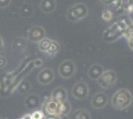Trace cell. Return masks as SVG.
Listing matches in <instances>:
<instances>
[{
  "instance_id": "cb8c5ba5",
  "label": "cell",
  "mask_w": 133,
  "mask_h": 119,
  "mask_svg": "<svg viewBox=\"0 0 133 119\" xmlns=\"http://www.w3.org/2000/svg\"><path fill=\"white\" fill-rule=\"evenodd\" d=\"M99 1L101 2V4H103V5H105V6H108V5L113 4L115 0H99Z\"/></svg>"
},
{
  "instance_id": "4fadbf2b",
  "label": "cell",
  "mask_w": 133,
  "mask_h": 119,
  "mask_svg": "<svg viewBox=\"0 0 133 119\" xmlns=\"http://www.w3.org/2000/svg\"><path fill=\"white\" fill-rule=\"evenodd\" d=\"M40 9L43 13H46V14L53 13L56 9V1L55 0H41Z\"/></svg>"
},
{
  "instance_id": "e0dca14e",
  "label": "cell",
  "mask_w": 133,
  "mask_h": 119,
  "mask_svg": "<svg viewBox=\"0 0 133 119\" xmlns=\"http://www.w3.org/2000/svg\"><path fill=\"white\" fill-rule=\"evenodd\" d=\"M52 42H53V40H50L48 39V38L42 39L39 42V50L42 51L43 53L47 54L48 51H49V49H50L51 45H52Z\"/></svg>"
},
{
  "instance_id": "83f0119b",
  "label": "cell",
  "mask_w": 133,
  "mask_h": 119,
  "mask_svg": "<svg viewBox=\"0 0 133 119\" xmlns=\"http://www.w3.org/2000/svg\"><path fill=\"white\" fill-rule=\"evenodd\" d=\"M4 49V42H3V39L0 37V53L3 51Z\"/></svg>"
},
{
  "instance_id": "52a82bcc",
  "label": "cell",
  "mask_w": 133,
  "mask_h": 119,
  "mask_svg": "<svg viewBox=\"0 0 133 119\" xmlns=\"http://www.w3.org/2000/svg\"><path fill=\"white\" fill-rule=\"evenodd\" d=\"M46 38V31L43 27L40 26H33L28 32V39L32 42L39 43L42 39Z\"/></svg>"
},
{
  "instance_id": "7c38bea8",
  "label": "cell",
  "mask_w": 133,
  "mask_h": 119,
  "mask_svg": "<svg viewBox=\"0 0 133 119\" xmlns=\"http://www.w3.org/2000/svg\"><path fill=\"white\" fill-rule=\"evenodd\" d=\"M113 4L116 8L121 7L127 14L133 13V0H115Z\"/></svg>"
},
{
  "instance_id": "6da1fadb",
  "label": "cell",
  "mask_w": 133,
  "mask_h": 119,
  "mask_svg": "<svg viewBox=\"0 0 133 119\" xmlns=\"http://www.w3.org/2000/svg\"><path fill=\"white\" fill-rule=\"evenodd\" d=\"M133 101V96L131 91L126 88H121L112 95L111 104L116 110H124L131 105Z\"/></svg>"
},
{
  "instance_id": "f546056e",
  "label": "cell",
  "mask_w": 133,
  "mask_h": 119,
  "mask_svg": "<svg viewBox=\"0 0 133 119\" xmlns=\"http://www.w3.org/2000/svg\"><path fill=\"white\" fill-rule=\"evenodd\" d=\"M21 119H24V118H21Z\"/></svg>"
},
{
  "instance_id": "603a6c76",
  "label": "cell",
  "mask_w": 133,
  "mask_h": 119,
  "mask_svg": "<svg viewBox=\"0 0 133 119\" xmlns=\"http://www.w3.org/2000/svg\"><path fill=\"white\" fill-rule=\"evenodd\" d=\"M11 0H0V8H6L10 5Z\"/></svg>"
},
{
  "instance_id": "5b68a950",
  "label": "cell",
  "mask_w": 133,
  "mask_h": 119,
  "mask_svg": "<svg viewBox=\"0 0 133 119\" xmlns=\"http://www.w3.org/2000/svg\"><path fill=\"white\" fill-rule=\"evenodd\" d=\"M75 73H76V64L71 60H66L63 62L59 68V74L64 79L72 78Z\"/></svg>"
},
{
  "instance_id": "484cf974",
  "label": "cell",
  "mask_w": 133,
  "mask_h": 119,
  "mask_svg": "<svg viewBox=\"0 0 133 119\" xmlns=\"http://www.w3.org/2000/svg\"><path fill=\"white\" fill-rule=\"evenodd\" d=\"M6 65V59L4 57H0V68H4Z\"/></svg>"
},
{
  "instance_id": "4316f807",
  "label": "cell",
  "mask_w": 133,
  "mask_h": 119,
  "mask_svg": "<svg viewBox=\"0 0 133 119\" xmlns=\"http://www.w3.org/2000/svg\"><path fill=\"white\" fill-rule=\"evenodd\" d=\"M55 119H70L68 115H57L55 116Z\"/></svg>"
},
{
  "instance_id": "277c9868",
  "label": "cell",
  "mask_w": 133,
  "mask_h": 119,
  "mask_svg": "<svg viewBox=\"0 0 133 119\" xmlns=\"http://www.w3.org/2000/svg\"><path fill=\"white\" fill-rule=\"evenodd\" d=\"M122 29L119 27L118 23H114L109 28H107L103 32V40L106 43H112L122 37Z\"/></svg>"
},
{
  "instance_id": "ffe728a7",
  "label": "cell",
  "mask_w": 133,
  "mask_h": 119,
  "mask_svg": "<svg viewBox=\"0 0 133 119\" xmlns=\"http://www.w3.org/2000/svg\"><path fill=\"white\" fill-rule=\"evenodd\" d=\"M132 34H133V23L130 22L127 25V27L123 30V32H122V36H123V37H125V38L127 39V38H129Z\"/></svg>"
},
{
  "instance_id": "d6986e66",
  "label": "cell",
  "mask_w": 133,
  "mask_h": 119,
  "mask_svg": "<svg viewBox=\"0 0 133 119\" xmlns=\"http://www.w3.org/2000/svg\"><path fill=\"white\" fill-rule=\"evenodd\" d=\"M59 51H60V45H59V43L56 42V41H53L52 42V45H51L50 49H49V51H48L47 54H49L51 56H54L57 53H59Z\"/></svg>"
},
{
  "instance_id": "9a60e30c",
  "label": "cell",
  "mask_w": 133,
  "mask_h": 119,
  "mask_svg": "<svg viewBox=\"0 0 133 119\" xmlns=\"http://www.w3.org/2000/svg\"><path fill=\"white\" fill-rule=\"evenodd\" d=\"M70 119H91L90 113L84 109H78L74 111V113L71 115Z\"/></svg>"
},
{
  "instance_id": "f1b7e54d",
  "label": "cell",
  "mask_w": 133,
  "mask_h": 119,
  "mask_svg": "<svg viewBox=\"0 0 133 119\" xmlns=\"http://www.w3.org/2000/svg\"><path fill=\"white\" fill-rule=\"evenodd\" d=\"M35 66H36V67H40V66H42V62H41L40 60L36 61V62H35Z\"/></svg>"
},
{
  "instance_id": "9c48e42d",
  "label": "cell",
  "mask_w": 133,
  "mask_h": 119,
  "mask_svg": "<svg viewBox=\"0 0 133 119\" xmlns=\"http://www.w3.org/2000/svg\"><path fill=\"white\" fill-rule=\"evenodd\" d=\"M51 99L54 100L57 103H62V102L66 101L68 99V95H66V91L64 87H57L55 88L53 92H52V95H51Z\"/></svg>"
},
{
  "instance_id": "30bf717a",
  "label": "cell",
  "mask_w": 133,
  "mask_h": 119,
  "mask_svg": "<svg viewBox=\"0 0 133 119\" xmlns=\"http://www.w3.org/2000/svg\"><path fill=\"white\" fill-rule=\"evenodd\" d=\"M54 79V73L51 68H44L38 75V81L42 85L51 83Z\"/></svg>"
},
{
  "instance_id": "2e32d148",
  "label": "cell",
  "mask_w": 133,
  "mask_h": 119,
  "mask_svg": "<svg viewBox=\"0 0 133 119\" xmlns=\"http://www.w3.org/2000/svg\"><path fill=\"white\" fill-rule=\"evenodd\" d=\"M72 110V106L71 103L66 100V101L59 103L58 106V115H69V113Z\"/></svg>"
},
{
  "instance_id": "7a4b0ae2",
  "label": "cell",
  "mask_w": 133,
  "mask_h": 119,
  "mask_svg": "<svg viewBox=\"0 0 133 119\" xmlns=\"http://www.w3.org/2000/svg\"><path fill=\"white\" fill-rule=\"evenodd\" d=\"M89 9L83 3H77L69 8L66 11V18L70 22H79L88 16Z\"/></svg>"
},
{
  "instance_id": "8fae6325",
  "label": "cell",
  "mask_w": 133,
  "mask_h": 119,
  "mask_svg": "<svg viewBox=\"0 0 133 119\" xmlns=\"http://www.w3.org/2000/svg\"><path fill=\"white\" fill-rule=\"evenodd\" d=\"M58 106H59V103H57V102H55L50 98L48 101L45 103L44 111L46 112L47 115L55 117V116L58 115Z\"/></svg>"
},
{
  "instance_id": "5bb4252c",
  "label": "cell",
  "mask_w": 133,
  "mask_h": 119,
  "mask_svg": "<svg viewBox=\"0 0 133 119\" xmlns=\"http://www.w3.org/2000/svg\"><path fill=\"white\" fill-rule=\"evenodd\" d=\"M102 73H103V68H102V66H100L98 64H94V65H92V66L89 68V72H88V74H89V76L91 79L97 80Z\"/></svg>"
},
{
  "instance_id": "ba28073f",
  "label": "cell",
  "mask_w": 133,
  "mask_h": 119,
  "mask_svg": "<svg viewBox=\"0 0 133 119\" xmlns=\"http://www.w3.org/2000/svg\"><path fill=\"white\" fill-rule=\"evenodd\" d=\"M108 102V97L104 92H97L91 98V106L95 109H101Z\"/></svg>"
},
{
  "instance_id": "3957f363",
  "label": "cell",
  "mask_w": 133,
  "mask_h": 119,
  "mask_svg": "<svg viewBox=\"0 0 133 119\" xmlns=\"http://www.w3.org/2000/svg\"><path fill=\"white\" fill-rule=\"evenodd\" d=\"M117 81V74L112 71V69H108V71H103V73L101 74L98 79H97V83L100 87L102 88H110L113 87Z\"/></svg>"
},
{
  "instance_id": "8992f818",
  "label": "cell",
  "mask_w": 133,
  "mask_h": 119,
  "mask_svg": "<svg viewBox=\"0 0 133 119\" xmlns=\"http://www.w3.org/2000/svg\"><path fill=\"white\" fill-rule=\"evenodd\" d=\"M89 94V86L83 81H78L72 87V96L78 100L85 99Z\"/></svg>"
},
{
  "instance_id": "ac0fdd59",
  "label": "cell",
  "mask_w": 133,
  "mask_h": 119,
  "mask_svg": "<svg viewBox=\"0 0 133 119\" xmlns=\"http://www.w3.org/2000/svg\"><path fill=\"white\" fill-rule=\"evenodd\" d=\"M20 14L22 15L23 17H29L32 14V6H31V4H28V3L23 4L21 6V8H20Z\"/></svg>"
},
{
  "instance_id": "44dd1931",
  "label": "cell",
  "mask_w": 133,
  "mask_h": 119,
  "mask_svg": "<svg viewBox=\"0 0 133 119\" xmlns=\"http://www.w3.org/2000/svg\"><path fill=\"white\" fill-rule=\"evenodd\" d=\"M101 17H102V19H103L104 21L109 22V21L112 20V18H113V13H112V11L109 10V9H105V10L102 11Z\"/></svg>"
},
{
  "instance_id": "d4e9b609",
  "label": "cell",
  "mask_w": 133,
  "mask_h": 119,
  "mask_svg": "<svg viewBox=\"0 0 133 119\" xmlns=\"http://www.w3.org/2000/svg\"><path fill=\"white\" fill-rule=\"evenodd\" d=\"M127 42H128V46H129V48L131 49L133 51V34L129 37V38H127Z\"/></svg>"
},
{
  "instance_id": "7402d4cb",
  "label": "cell",
  "mask_w": 133,
  "mask_h": 119,
  "mask_svg": "<svg viewBox=\"0 0 133 119\" xmlns=\"http://www.w3.org/2000/svg\"><path fill=\"white\" fill-rule=\"evenodd\" d=\"M43 116H44V114H43V112H41V111H36V112H34L31 115L32 119H43Z\"/></svg>"
}]
</instances>
